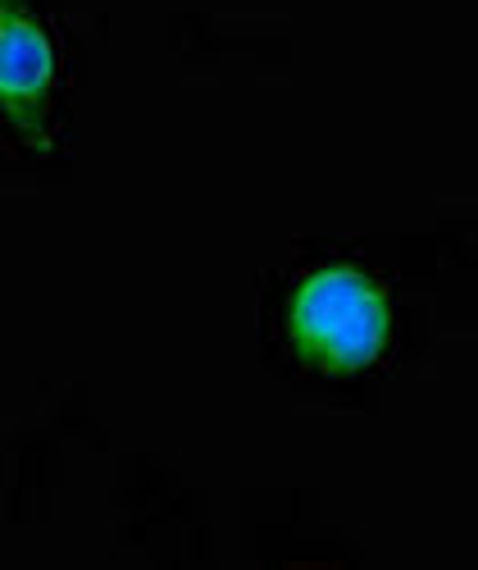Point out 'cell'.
Listing matches in <instances>:
<instances>
[{
    "instance_id": "2",
    "label": "cell",
    "mask_w": 478,
    "mask_h": 570,
    "mask_svg": "<svg viewBox=\"0 0 478 570\" xmlns=\"http://www.w3.org/2000/svg\"><path fill=\"white\" fill-rule=\"evenodd\" d=\"M56 78L60 56L51 28L37 19L28 0H0V110L32 141H41L51 119Z\"/></svg>"
},
{
    "instance_id": "1",
    "label": "cell",
    "mask_w": 478,
    "mask_h": 570,
    "mask_svg": "<svg viewBox=\"0 0 478 570\" xmlns=\"http://www.w3.org/2000/svg\"><path fill=\"white\" fill-rule=\"evenodd\" d=\"M287 328L310 361L328 370H360L388 347L392 311L378 278H369L365 269L319 265L297 283L292 306H287Z\"/></svg>"
}]
</instances>
